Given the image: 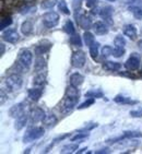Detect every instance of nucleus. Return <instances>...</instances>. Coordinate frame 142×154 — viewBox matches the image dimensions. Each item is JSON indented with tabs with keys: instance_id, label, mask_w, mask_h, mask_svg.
<instances>
[{
	"instance_id": "nucleus-1",
	"label": "nucleus",
	"mask_w": 142,
	"mask_h": 154,
	"mask_svg": "<svg viewBox=\"0 0 142 154\" xmlns=\"http://www.w3.org/2000/svg\"><path fill=\"white\" fill-rule=\"evenodd\" d=\"M44 128L41 127H31L27 129V131L24 134L23 136V142L29 143V142H33L34 140L39 139L41 137L44 136Z\"/></svg>"
},
{
	"instance_id": "nucleus-2",
	"label": "nucleus",
	"mask_w": 142,
	"mask_h": 154,
	"mask_svg": "<svg viewBox=\"0 0 142 154\" xmlns=\"http://www.w3.org/2000/svg\"><path fill=\"white\" fill-rule=\"evenodd\" d=\"M23 84V79L20 74L12 73L6 79V85L10 91H18Z\"/></svg>"
},
{
	"instance_id": "nucleus-3",
	"label": "nucleus",
	"mask_w": 142,
	"mask_h": 154,
	"mask_svg": "<svg viewBox=\"0 0 142 154\" xmlns=\"http://www.w3.org/2000/svg\"><path fill=\"white\" fill-rule=\"evenodd\" d=\"M59 14L57 12H46L43 18H42V21H43V24L47 29H51V27H55L56 25H58L59 23Z\"/></svg>"
},
{
	"instance_id": "nucleus-4",
	"label": "nucleus",
	"mask_w": 142,
	"mask_h": 154,
	"mask_svg": "<svg viewBox=\"0 0 142 154\" xmlns=\"http://www.w3.org/2000/svg\"><path fill=\"white\" fill-rule=\"evenodd\" d=\"M33 60V55L29 49H22L19 53L18 56V62L19 65H21L24 68H30L32 65Z\"/></svg>"
},
{
	"instance_id": "nucleus-5",
	"label": "nucleus",
	"mask_w": 142,
	"mask_h": 154,
	"mask_svg": "<svg viewBox=\"0 0 142 154\" xmlns=\"http://www.w3.org/2000/svg\"><path fill=\"white\" fill-rule=\"evenodd\" d=\"M86 61V57L85 53L82 51H73L72 54V57H71V63L74 68H83L84 65H85Z\"/></svg>"
},
{
	"instance_id": "nucleus-6",
	"label": "nucleus",
	"mask_w": 142,
	"mask_h": 154,
	"mask_svg": "<svg viewBox=\"0 0 142 154\" xmlns=\"http://www.w3.org/2000/svg\"><path fill=\"white\" fill-rule=\"evenodd\" d=\"M80 11L81 10L76 12V13H74V17L77 18L78 22H79L80 26L82 27L83 30H89L92 26L91 19H90L89 17H86V15L84 14V12H80Z\"/></svg>"
},
{
	"instance_id": "nucleus-7",
	"label": "nucleus",
	"mask_w": 142,
	"mask_h": 154,
	"mask_svg": "<svg viewBox=\"0 0 142 154\" xmlns=\"http://www.w3.org/2000/svg\"><path fill=\"white\" fill-rule=\"evenodd\" d=\"M125 67L130 70V71H134L140 67V57L138 54L132 53L130 55V57L127 59L126 63H125Z\"/></svg>"
},
{
	"instance_id": "nucleus-8",
	"label": "nucleus",
	"mask_w": 142,
	"mask_h": 154,
	"mask_svg": "<svg viewBox=\"0 0 142 154\" xmlns=\"http://www.w3.org/2000/svg\"><path fill=\"white\" fill-rule=\"evenodd\" d=\"M46 117L45 115V112L39 107H36V108H33L30 113V122L31 124H37V122H43Z\"/></svg>"
},
{
	"instance_id": "nucleus-9",
	"label": "nucleus",
	"mask_w": 142,
	"mask_h": 154,
	"mask_svg": "<svg viewBox=\"0 0 142 154\" xmlns=\"http://www.w3.org/2000/svg\"><path fill=\"white\" fill-rule=\"evenodd\" d=\"M78 100H79V97H69V96H66V98L62 101L61 104L62 113H69L70 110L73 109L74 106L78 103Z\"/></svg>"
},
{
	"instance_id": "nucleus-10",
	"label": "nucleus",
	"mask_w": 142,
	"mask_h": 154,
	"mask_svg": "<svg viewBox=\"0 0 142 154\" xmlns=\"http://www.w3.org/2000/svg\"><path fill=\"white\" fill-rule=\"evenodd\" d=\"M2 38L10 44H15L20 39V35L14 29H9V30H6L3 32Z\"/></svg>"
},
{
	"instance_id": "nucleus-11",
	"label": "nucleus",
	"mask_w": 142,
	"mask_h": 154,
	"mask_svg": "<svg viewBox=\"0 0 142 154\" xmlns=\"http://www.w3.org/2000/svg\"><path fill=\"white\" fill-rule=\"evenodd\" d=\"M25 105L24 103H18L13 105L9 109V116L12 117V118H19L20 116L24 115V110H25Z\"/></svg>"
},
{
	"instance_id": "nucleus-12",
	"label": "nucleus",
	"mask_w": 142,
	"mask_h": 154,
	"mask_svg": "<svg viewBox=\"0 0 142 154\" xmlns=\"http://www.w3.org/2000/svg\"><path fill=\"white\" fill-rule=\"evenodd\" d=\"M93 30L94 32L97 34V35H105L108 33V27L107 25L104 22H101V21H98V22H95L93 24Z\"/></svg>"
},
{
	"instance_id": "nucleus-13",
	"label": "nucleus",
	"mask_w": 142,
	"mask_h": 154,
	"mask_svg": "<svg viewBox=\"0 0 142 154\" xmlns=\"http://www.w3.org/2000/svg\"><path fill=\"white\" fill-rule=\"evenodd\" d=\"M42 94H43V90L41 89V86L39 88H33V89L29 90V92H27V96L30 98L31 101L33 102H37L41 98Z\"/></svg>"
},
{
	"instance_id": "nucleus-14",
	"label": "nucleus",
	"mask_w": 142,
	"mask_h": 154,
	"mask_svg": "<svg viewBox=\"0 0 142 154\" xmlns=\"http://www.w3.org/2000/svg\"><path fill=\"white\" fill-rule=\"evenodd\" d=\"M113 8L110 6L107 7H104L103 9H101V12H100V15H101L102 18L104 20H106L107 22H110V24H113V21H112V14H113Z\"/></svg>"
},
{
	"instance_id": "nucleus-15",
	"label": "nucleus",
	"mask_w": 142,
	"mask_h": 154,
	"mask_svg": "<svg viewBox=\"0 0 142 154\" xmlns=\"http://www.w3.org/2000/svg\"><path fill=\"white\" fill-rule=\"evenodd\" d=\"M124 34L130 39H136L137 37V29L133 26L132 24H128L124 26Z\"/></svg>"
},
{
	"instance_id": "nucleus-16",
	"label": "nucleus",
	"mask_w": 142,
	"mask_h": 154,
	"mask_svg": "<svg viewBox=\"0 0 142 154\" xmlns=\"http://www.w3.org/2000/svg\"><path fill=\"white\" fill-rule=\"evenodd\" d=\"M51 44L49 43V42H47V41H43L41 43V44L36 47V49H35V53L39 55V56H42L43 54H45V53H47L49 49H51Z\"/></svg>"
},
{
	"instance_id": "nucleus-17",
	"label": "nucleus",
	"mask_w": 142,
	"mask_h": 154,
	"mask_svg": "<svg viewBox=\"0 0 142 154\" xmlns=\"http://www.w3.org/2000/svg\"><path fill=\"white\" fill-rule=\"evenodd\" d=\"M129 10L133 13L134 18L138 20H142V3L137 2L136 5L129 7Z\"/></svg>"
},
{
	"instance_id": "nucleus-18",
	"label": "nucleus",
	"mask_w": 142,
	"mask_h": 154,
	"mask_svg": "<svg viewBox=\"0 0 142 154\" xmlns=\"http://www.w3.org/2000/svg\"><path fill=\"white\" fill-rule=\"evenodd\" d=\"M83 81H84V77H83L82 74L80 73H73V74H71V77H70V83H71V85H73V86H80L81 84L83 83Z\"/></svg>"
},
{
	"instance_id": "nucleus-19",
	"label": "nucleus",
	"mask_w": 142,
	"mask_h": 154,
	"mask_svg": "<svg viewBox=\"0 0 142 154\" xmlns=\"http://www.w3.org/2000/svg\"><path fill=\"white\" fill-rule=\"evenodd\" d=\"M120 67H122L120 63L114 61H105L103 65V68L105 70H107V71H118Z\"/></svg>"
},
{
	"instance_id": "nucleus-20",
	"label": "nucleus",
	"mask_w": 142,
	"mask_h": 154,
	"mask_svg": "<svg viewBox=\"0 0 142 154\" xmlns=\"http://www.w3.org/2000/svg\"><path fill=\"white\" fill-rule=\"evenodd\" d=\"M27 116L24 114V115L20 116L19 118H17V120H15L14 122V128L17 129V130H21V129H23V127H25V125H26L27 122Z\"/></svg>"
},
{
	"instance_id": "nucleus-21",
	"label": "nucleus",
	"mask_w": 142,
	"mask_h": 154,
	"mask_svg": "<svg viewBox=\"0 0 142 154\" xmlns=\"http://www.w3.org/2000/svg\"><path fill=\"white\" fill-rule=\"evenodd\" d=\"M45 82H46V73L43 72H39L33 79V84L35 86H42Z\"/></svg>"
},
{
	"instance_id": "nucleus-22",
	"label": "nucleus",
	"mask_w": 142,
	"mask_h": 154,
	"mask_svg": "<svg viewBox=\"0 0 142 154\" xmlns=\"http://www.w3.org/2000/svg\"><path fill=\"white\" fill-rule=\"evenodd\" d=\"M21 32L23 35H30L33 32V23L31 21H25L21 25Z\"/></svg>"
},
{
	"instance_id": "nucleus-23",
	"label": "nucleus",
	"mask_w": 142,
	"mask_h": 154,
	"mask_svg": "<svg viewBox=\"0 0 142 154\" xmlns=\"http://www.w3.org/2000/svg\"><path fill=\"white\" fill-rule=\"evenodd\" d=\"M57 122H58V119H57V117L55 115H47L43 120L44 125L48 128H53L57 124Z\"/></svg>"
},
{
	"instance_id": "nucleus-24",
	"label": "nucleus",
	"mask_w": 142,
	"mask_h": 154,
	"mask_svg": "<svg viewBox=\"0 0 142 154\" xmlns=\"http://www.w3.org/2000/svg\"><path fill=\"white\" fill-rule=\"evenodd\" d=\"M66 96L69 97H79V90L77 89V86L70 85L66 90Z\"/></svg>"
},
{
	"instance_id": "nucleus-25",
	"label": "nucleus",
	"mask_w": 142,
	"mask_h": 154,
	"mask_svg": "<svg viewBox=\"0 0 142 154\" xmlns=\"http://www.w3.org/2000/svg\"><path fill=\"white\" fill-rule=\"evenodd\" d=\"M12 24V19L9 15H6V17H2L1 18V23H0V30L5 31L8 26H10Z\"/></svg>"
},
{
	"instance_id": "nucleus-26",
	"label": "nucleus",
	"mask_w": 142,
	"mask_h": 154,
	"mask_svg": "<svg viewBox=\"0 0 142 154\" xmlns=\"http://www.w3.org/2000/svg\"><path fill=\"white\" fill-rule=\"evenodd\" d=\"M78 150V144L77 143H70V144H67L65 145L63 148L61 149V153H73V152H76Z\"/></svg>"
},
{
	"instance_id": "nucleus-27",
	"label": "nucleus",
	"mask_w": 142,
	"mask_h": 154,
	"mask_svg": "<svg viewBox=\"0 0 142 154\" xmlns=\"http://www.w3.org/2000/svg\"><path fill=\"white\" fill-rule=\"evenodd\" d=\"M90 55H91L92 58H97L98 56V49H100V44L97 42H94L93 44L90 46Z\"/></svg>"
},
{
	"instance_id": "nucleus-28",
	"label": "nucleus",
	"mask_w": 142,
	"mask_h": 154,
	"mask_svg": "<svg viewBox=\"0 0 142 154\" xmlns=\"http://www.w3.org/2000/svg\"><path fill=\"white\" fill-rule=\"evenodd\" d=\"M45 67H46V61H45V59L42 56H39L35 62V71L41 72Z\"/></svg>"
},
{
	"instance_id": "nucleus-29",
	"label": "nucleus",
	"mask_w": 142,
	"mask_h": 154,
	"mask_svg": "<svg viewBox=\"0 0 142 154\" xmlns=\"http://www.w3.org/2000/svg\"><path fill=\"white\" fill-rule=\"evenodd\" d=\"M63 31H65L67 34H69V35H73L74 33H76L74 25H73V23H72L70 20L67 21V22L65 23V25H63Z\"/></svg>"
},
{
	"instance_id": "nucleus-30",
	"label": "nucleus",
	"mask_w": 142,
	"mask_h": 154,
	"mask_svg": "<svg viewBox=\"0 0 142 154\" xmlns=\"http://www.w3.org/2000/svg\"><path fill=\"white\" fill-rule=\"evenodd\" d=\"M70 43L73 45V46H78V47H81V46H82V39H81L80 35L77 34V33H74L73 35H71Z\"/></svg>"
},
{
	"instance_id": "nucleus-31",
	"label": "nucleus",
	"mask_w": 142,
	"mask_h": 154,
	"mask_svg": "<svg viewBox=\"0 0 142 154\" xmlns=\"http://www.w3.org/2000/svg\"><path fill=\"white\" fill-rule=\"evenodd\" d=\"M58 10L59 11H61L63 14H67L69 15L70 14V11H69V8L68 6H67V2H66L65 0H60V1H58Z\"/></svg>"
},
{
	"instance_id": "nucleus-32",
	"label": "nucleus",
	"mask_w": 142,
	"mask_h": 154,
	"mask_svg": "<svg viewBox=\"0 0 142 154\" xmlns=\"http://www.w3.org/2000/svg\"><path fill=\"white\" fill-rule=\"evenodd\" d=\"M83 39H84V43H85L86 46H91L93 43H94V36H93V34L90 32H84V34H83Z\"/></svg>"
},
{
	"instance_id": "nucleus-33",
	"label": "nucleus",
	"mask_w": 142,
	"mask_h": 154,
	"mask_svg": "<svg viewBox=\"0 0 142 154\" xmlns=\"http://www.w3.org/2000/svg\"><path fill=\"white\" fill-rule=\"evenodd\" d=\"M114 44H115V47H125L126 39L122 35H117L114 39Z\"/></svg>"
},
{
	"instance_id": "nucleus-34",
	"label": "nucleus",
	"mask_w": 142,
	"mask_h": 154,
	"mask_svg": "<svg viewBox=\"0 0 142 154\" xmlns=\"http://www.w3.org/2000/svg\"><path fill=\"white\" fill-rule=\"evenodd\" d=\"M101 53H102V56H103L104 58H107V57H110L113 55V53H114V48H112L110 46L106 45V46L102 47Z\"/></svg>"
},
{
	"instance_id": "nucleus-35",
	"label": "nucleus",
	"mask_w": 142,
	"mask_h": 154,
	"mask_svg": "<svg viewBox=\"0 0 142 154\" xmlns=\"http://www.w3.org/2000/svg\"><path fill=\"white\" fill-rule=\"evenodd\" d=\"M124 136L128 139H132V138H141L142 132L140 131H125Z\"/></svg>"
},
{
	"instance_id": "nucleus-36",
	"label": "nucleus",
	"mask_w": 142,
	"mask_h": 154,
	"mask_svg": "<svg viewBox=\"0 0 142 154\" xmlns=\"http://www.w3.org/2000/svg\"><path fill=\"white\" fill-rule=\"evenodd\" d=\"M95 103V100L94 97H90L88 98L85 102H83L81 105H79V107H78V109H83V108H88L89 106H91V105H93V104Z\"/></svg>"
},
{
	"instance_id": "nucleus-37",
	"label": "nucleus",
	"mask_w": 142,
	"mask_h": 154,
	"mask_svg": "<svg viewBox=\"0 0 142 154\" xmlns=\"http://www.w3.org/2000/svg\"><path fill=\"white\" fill-rule=\"evenodd\" d=\"M114 101L116 102V103H119V104H133L134 102H131L129 98L127 97H124V96H122V95H117L115 98H114Z\"/></svg>"
},
{
	"instance_id": "nucleus-38",
	"label": "nucleus",
	"mask_w": 142,
	"mask_h": 154,
	"mask_svg": "<svg viewBox=\"0 0 142 154\" xmlns=\"http://www.w3.org/2000/svg\"><path fill=\"white\" fill-rule=\"evenodd\" d=\"M124 54H125V47H115L114 48L113 56L116 57V58H119V57H122Z\"/></svg>"
},
{
	"instance_id": "nucleus-39",
	"label": "nucleus",
	"mask_w": 142,
	"mask_h": 154,
	"mask_svg": "<svg viewBox=\"0 0 142 154\" xmlns=\"http://www.w3.org/2000/svg\"><path fill=\"white\" fill-rule=\"evenodd\" d=\"M85 95L86 96L94 97V98H98V97H102V96H103V93L100 92V91H89Z\"/></svg>"
},
{
	"instance_id": "nucleus-40",
	"label": "nucleus",
	"mask_w": 142,
	"mask_h": 154,
	"mask_svg": "<svg viewBox=\"0 0 142 154\" xmlns=\"http://www.w3.org/2000/svg\"><path fill=\"white\" fill-rule=\"evenodd\" d=\"M88 137H89V134H78L71 138V141H72V142H74V141H79V140L88 138Z\"/></svg>"
},
{
	"instance_id": "nucleus-41",
	"label": "nucleus",
	"mask_w": 142,
	"mask_h": 154,
	"mask_svg": "<svg viewBox=\"0 0 142 154\" xmlns=\"http://www.w3.org/2000/svg\"><path fill=\"white\" fill-rule=\"evenodd\" d=\"M97 5V0H86V6L89 8H94Z\"/></svg>"
},
{
	"instance_id": "nucleus-42",
	"label": "nucleus",
	"mask_w": 142,
	"mask_h": 154,
	"mask_svg": "<svg viewBox=\"0 0 142 154\" xmlns=\"http://www.w3.org/2000/svg\"><path fill=\"white\" fill-rule=\"evenodd\" d=\"M130 115L132 117H142V110H131Z\"/></svg>"
},
{
	"instance_id": "nucleus-43",
	"label": "nucleus",
	"mask_w": 142,
	"mask_h": 154,
	"mask_svg": "<svg viewBox=\"0 0 142 154\" xmlns=\"http://www.w3.org/2000/svg\"><path fill=\"white\" fill-rule=\"evenodd\" d=\"M69 136H70V134H63V136L59 137V138H56V139L54 140V142H56V141H61V140L66 139V138H68Z\"/></svg>"
},
{
	"instance_id": "nucleus-44",
	"label": "nucleus",
	"mask_w": 142,
	"mask_h": 154,
	"mask_svg": "<svg viewBox=\"0 0 142 154\" xmlns=\"http://www.w3.org/2000/svg\"><path fill=\"white\" fill-rule=\"evenodd\" d=\"M48 3H46V2H44L43 3V7H44V8H48V7H53L54 5H55V2H54V1H47Z\"/></svg>"
},
{
	"instance_id": "nucleus-45",
	"label": "nucleus",
	"mask_w": 142,
	"mask_h": 154,
	"mask_svg": "<svg viewBox=\"0 0 142 154\" xmlns=\"http://www.w3.org/2000/svg\"><path fill=\"white\" fill-rule=\"evenodd\" d=\"M95 153H97V154H100V153H108V149H103V150H100V151H96Z\"/></svg>"
},
{
	"instance_id": "nucleus-46",
	"label": "nucleus",
	"mask_w": 142,
	"mask_h": 154,
	"mask_svg": "<svg viewBox=\"0 0 142 154\" xmlns=\"http://www.w3.org/2000/svg\"><path fill=\"white\" fill-rule=\"evenodd\" d=\"M3 102H5V93L1 91V104H3Z\"/></svg>"
},
{
	"instance_id": "nucleus-47",
	"label": "nucleus",
	"mask_w": 142,
	"mask_h": 154,
	"mask_svg": "<svg viewBox=\"0 0 142 154\" xmlns=\"http://www.w3.org/2000/svg\"><path fill=\"white\" fill-rule=\"evenodd\" d=\"M138 47H139V49L142 51V41H139V42H138Z\"/></svg>"
},
{
	"instance_id": "nucleus-48",
	"label": "nucleus",
	"mask_w": 142,
	"mask_h": 154,
	"mask_svg": "<svg viewBox=\"0 0 142 154\" xmlns=\"http://www.w3.org/2000/svg\"><path fill=\"white\" fill-rule=\"evenodd\" d=\"M3 51H5V46L3 44H1V55H3Z\"/></svg>"
},
{
	"instance_id": "nucleus-49",
	"label": "nucleus",
	"mask_w": 142,
	"mask_h": 154,
	"mask_svg": "<svg viewBox=\"0 0 142 154\" xmlns=\"http://www.w3.org/2000/svg\"><path fill=\"white\" fill-rule=\"evenodd\" d=\"M85 150H86V148H84V149H81L80 151H78V153H83V152L85 151Z\"/></svg>"
},
{
	"instance_id": "nucleus-50",
	"label": "nucleus",
	"mask_w": 142,
	"mask_h": 154,
	"mask_svg": "<svg viewBox=\"0 0 142 154\" xmlns=\"http://www.w3.org/2000/svg\"><path fill=\"white\" fill-rule=\"evenodd\" d=\"M25 2H33V1H35V0H24Z\"/></svg>"
},
{
	"instance_id": "nucleus-51",
	"label": "nucleus",
	"mask_w": 142,
	"mask_h": 154,
	"mask_svg": "<svg viewBox=\"0 0 142 154\" xmlns=\"http://www.w3.org/2000/svg\"><path fill=\"white\" fill-rule=\"evenodd\" d=\"M107 1H110V2H113V1H116V0H107Z\"/></svg>"
},
{
	"instance_id": "nucleus-52",
	"label": "nucleus",
	"mask_w": 142,
	"mask_h": 154,
	"mask_svg": "<svg viewBox=\"0 0 142 154\" xmlns=\"http://www.w3.org/2000/svg\"><path fill=\"white\" fill-rule=\"evenodd\" d=\"M132 1H138V0H132Z\"/></svg>"
}]
</instances>
